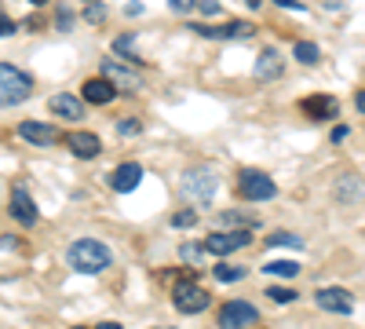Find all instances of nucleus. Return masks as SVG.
<instances>
[{
    "label": "nucleus",
    "instance_id": "obj_1",
    "mask_svg": "<svg viewBox=\"0 0 365 329\" xmlns=\"http://www.w3.org/2000/svg\"><path fill=\"white\" fill-rule=\"evenodd\" d=\"M110 249L103 246V242H96V238H81V242H73L70 249H66V263L73 267V271H81V275H99V271H106L110 267Z\"/></svg>",
    "mask_w": 365,
    "mask_h": 329
},
{
    "label": "nucleus",
    "instance_id": "obj_2",
    "mask_svg": "<svg viewBox=\"0 0 365 329\" xmlns=\"http://www.w3.org/2000/svg\"><path fill=\"white\" fill-rule=\"evenodd\" d=\"M179 191H182V198H187V201L208 205L212 198H216V191H220V172H216V168H208V165H201V168H187V176L179 179Z\"/></svg>",
    "mask_w": 365,
    "mask_h": 329
},
{
    "label": "nucleus",
    "instance_id": "obj_3",
    "mask_svg": "<svg viewBox=\"0 0 365 329\" xmlns=\"http://www.w3.org/2000/svg\"><path fill=\"white\" fill-rule=\"evenodd\" d=\"M29 92H34V77L19 66L0 63V106H15V103L29 99Z\"/></svg>",
    "mask_w": 365,
    "mask_h": 329
},
{
    "label": "nucleus",
    "instance_id": "obj_4",
    "mask_svg": "<svg viewBox=\"0 0 365 329\" xmlns=\"http://www.w3.org/2000/svg\"><path fill=\"white\" fill-rule=\"evenodd\" d=\"M208 304H212V296H208V289H201L197 282H179V285L172 289V308H175L179 315H201Z\"/></svg>",
    "mask_w": 365,
    "mask_h": 329
},
{
    "label": "nucleus",
    "instance_id": "obj_5",
    "mask_svg": "<svg viewBox=\"0 0 365 329\" xmlns=\"http://www.w3.org/2000/svg\"><path fill=\"white\" fill-rule=\"evenodd\" d=\"M237 191H241L245 201H270L274 194H278V183H274L267 172H259V168H245L241 179H237Z\"/></svg>",
    "mask_w": 365,
    "mask_h": 329
},
{
    "label": "nucleus",
    "instance_id": "obj_6",
    "mask_svg": "<svg viewBox=\"0 0 365 329\" xmlns=\"http://www.w3.org/2000/svg\"><path fill=\"white\" fill-rule=\"evenodd\" d=\"M256 322H259V311L249 300H227L220 308V329H252Z\"/></svg>",
    "mask_w": 365,
    "mask_h": 329
},
{
    "label": "nucleus",
    "instance_id": "obj_7",
    "mask_svg": "<svg viewBox=\"0 0 365 329\" xmlns=\"http://www.w3.org/2000/svg\"><path fill=\"white\" fill-rule=\"evenodd\" d=\"M245 246H252V231H216V234L205 238V249L212 256H230Z\"/></svg>",
    "mask_w": 365,
    "mask_h": 329
},
{
    "label": "nucleus",
    "instance_id": "obj_8",
    "mask_svg": "<svg viewBox=\"0 0 365 329\" xmlns=\"http://www.w3.org/2000/svg\"><path fill=\"white\" fill-rule=\"evenodd\" d=\"M314 300H318V308L329 311V315H351V311H354V296H351L347 289H336V285L318 289Z\"/></svg>",
    "mask_w": 365,
    "mask_h": 329
},
{
    "label": "nucleus",
    "instance_id": "obj_9",
    "mask_svg": "<svg viewBox=\"0 0 365 329\" xmlns=\"http://www.w3.org/2000/svg\"><path fill=\"white\" fill-rule=\"evenodd\" d=\"M8 213H11V220H15V223H22V227H34V223L41 220V213H37V201L26 194V187H15V191H11Z\"/></svg>",
    "mask_w": 365,
    "mask_h": 329
},
{
    "label": "nucleus",
    "instance_id": "obj_10",
    "mask_svg": "<svg viewBox=\"0 0 365 329\" xmlns=\"http://www.w3.org/2000/svg\"><path fill=\"white\" fill-rule=\"evenodd\" d=\"M81 99L91 103V106H106V103L117 99V88H113L106 77H88V81L81 84Z\"/></svg>",
    "mask_w": 365,
    "mask_h": 329
},
{
    "label": "nucleus",
    "instance_id": "obj_11",
    "mask_svg": "<svg viewBox=\"0 0 365 329\" xmlns=\"http://www.w3.org/2000/svg\"><path fill=\"white\" fill-rule=\"evenodd\" d=\"M66 146H70V154L81 158V161H91V158L103 154V143H99L96 132H73V136H66Z\"/></svg>",
    "mask_w": 365,
    "mask_h": 329
},
{
    "label": "nucleus",
    "instance_id": "obj_12",
    "mask_svg": "<svg viewBox=\"0 0 365 329\" xmlns=\"http://www.w3.org/2000/svg\"><path fill=\"white\" fill-rule=\"evenodd\" d=\"M19 139L34 143V146H55L58 143V128L44 125V121H22L19 125Z\"/></svg>",
    "mask_w": 365,
    "mask_h": 329
},
{
    "label": "nucleus",
    "instance_id": "obj_13",
    "mask_svg": "<svg viewBox=\"0 0 365 329\" xmlns=\"http://www.w3.org/2000/svg\"><path fill=\"white\" fill-rule=\"evenodd\" d=\"M282 74H285L282 51H278V48H263V51L256 55V77H259V81H278Z\"/></svg>",
    "mask_w": 365,
    "mask_h": 329
},
{
    "label": "nucleus",
    "instance_id": "obj_14",
    "mask_svg": "<svg viewBox=\"0 0 365 329\" xmlns=\"http://www.w3.org/2000/svg\"><path fill=\"white\" fill-rule=\"evenodd\" d=\"M139 183H143V165H135V161L117 165V172L110 176V187H113L117 194H132Z\"/></svg>",
    "mask_w": 365,
    "mask_h": 329
},
{
    "label": "nucleus",
    "instance_id": "obj_15",
    "mask_svg": "<svg viewBox=\"0 0 365 329\" xmlns=\"http://www.w3.org/2000/svg\"><path fill=\"white\" fill-rule=\"evenodd\" d=\"M51 113H58V117H63V121H81V117H84V99L81 96H73V92H58V96H51Z\"/></svg>",
    "mask_w": 365,
    "mask_h": 329
},
{
    "label": "nucleus",
    "instance_id": "obj_16",
    "mask_svg": "<svg viewBox=\"0 0 365 329\" xmlns=\"http://www.w3.org/2000/svg\"><path fill=\"white\" fill-rule=\"evenodd\" d=\"M299 110L307 113V117H314V121H332V117L340 113V103L332 99V96H307L299 103Z\"/></svg>",
    "mask_w": 365,
    "mask_h": 329
},
{
    "label": "nucleus",
    "instance_id": "obj_17",
    "mask_svg": "<svg viewBox=\"0 0 365 329\" xmlns=\"http://www.w3.org/2000/svg\"><path fill=\"white\" fill-rule=\"evenodd\" d=\"M249 227H259V220L252 213H241V208L216 213V231H249Z\"/></svg>",
    "mask_w": 365,
    "mask_h": 329
},
{
    "label": "nucleus",
    "instance_id": "obj_18",
    "mask_svg": "<svg viewBox=\"0 0 365 329\" xmlns=\"http://www.w3.org/2000/svg\"><path fill=\"white\" fill-rule=\"evenodd\" d=\"M99 77H106L117 92H135V88H139V77L132 70H125V66H117V63H103V74Z\"/></svg>",
    "mask_w": 365,
    "mask_h": 329
},
{
    "label": "nucleus",
    "instance_id": "obj_19",
    "mask_svg": "<svg viewBox=\"0 0 365 329\" xmlns=\"http://www.w3.org/2000/svg\"><path fill=\"white\" fill-rule=\"evenodd\" d=\"M336 198L344 205H354V201L365 198V183H361V179H354V176H344L340 183H336Z\"/></svg>",
    "mask_w": 365,
    "mask_h": 329
},
{
    "label": "nucleus",
    "instance_id": "obj_20",
    "mask_svg": "<svg viewBox=\"0 0 365 329\" xmlns=\"http://www.w3.org/2000/svg\"><path fill=\"white\" fill-rule=\"evenodd\" d=\"M249 37H256V26L245 19H230L223 26V41H249Z\"/></svg>",
    "mask_w": 365,
    "mask_h": 329
},
{
    "label": "nucleus",
    "instance_id": "obj_21",
    "mask_svg": "<svg viewBox=\"0 0 365 329\" xmlns=\"http://www.w3.org/2000/svg\"><path fill=\"white\" fill-rule=\"evenodd\" d=\"M263 271H267L270 278H296V275H299V263H296V260H270Z\"/></svg>",
    "mask_w": 365,
    "mask_h": 329
},
{
    "label": "nucleus",
    "instance_id": "obj_22",
    "mask_svg": "<svg viewBox=\"0 0 365 329\" xmlns=\"http://www.w3.org/2000/svg\"><path fill=\"white\" fill-rule=\"evenodd\" d=\"M296 59H299L303 66H318V63H322V48H318L314 41H299V44H296Z\"/></svg>",
    "mask_w": 365,
    "mask_h": 329
},
{
    "label": "nucleus",
    "instance_id": "obj_23",
    "mask_svg": "<svg viewBox=\"0 0 365 329\" xmlns=\"http://www.w3.org/2000/svg\"><path fill=\"white\" fill-rule=\"evenodd\" d=\"M267 246H270V249H278V246H289V249H303V238H299V234H289V231H274V234L267 238Z\"/></svg>",
    "mask_w": 365,
    "mask_h": 329
},
{
    "label": "nucleus",
    "instance_id": "obj_24",
    "mask_svg": "<svg viewBox=\"0 0 365 329\" xmlns=\"http://www.w3.org/2000/svg\"><path fill=\"white\" fill-rule=\"evenodd\" d=\"M201 253H208V249H205V246H197V242H182V246H179V260H182V263L201 260Z\"/></svg>",
    "mask_w": 365,
    "mask_h": 329
},
{
    "label": "nucleus",
    "instance_id": "obj_25",
    "mask_svg": "<svg viewBox=\"0 0 365 329\" xmlns=\"http://www.w3.org/2000/svg\"><path fill=\"white\" fill-rule=\"evenodd\" d=\"M194 223H197V213H194L190 205H187V208H179V213L172 216V227H179V231H182V227H194Z\"/></svg>",
    "mask_w": 365,
    "mask_h": 329
},
{
    "label": "nucleus",
    "instance_id": "obj_26",
    "mask_svg": "<svg viewBox=\"0 0 365 329\" xmlns=\"http://www.w3.org/2000/svg\"><path fill=\"white\" fill-rule=\"evenodd\" d=\"M216 278H220V282H237V278H245V271H241V267H234V263H220V267H216Z\"/></svg>",
    "mask_w": 365,
    "mask_h": 329
},
{
    "label": "nucleus",
    "instance_id": "obj_27",
    "mask_svg": "<svg viewBox=\"0 0 365 329\" xmlns=\"http://www.w3.org/2000/svg\"><path fill=\"white\" fill-rule=\"evenodd\" d=\"M84 19H88L91 26L106 22V4H103V0H99V4H84Z\"/></svg>",
    "mask_w": 365,
    "mask_h": 329
},
{
    "label": "nucleus",
    "instance_id": "obj_28",
    "mask_svg": "<svg viewBox=\"0 0 365 329\" xmlns=\"http://www.w3.org/2000/svg\"><path fill=\"white\" fill-rule=\"evenodd\" d=\"M267 296H270L274 304H292L299 293H296V289H278V285H274V289H267Z\"/></svg>",
    "mask_w": 365,
    "mask_h": 329
},
{
    "label": "nucleus",
    "instance_id": "obj_29",
    "mask_svg": "<svg viewBox=\"0 0 365 329\" xmlns=\"http://www.w3.org/2000/svg\"><path fill=\"white\" fill-rule=\"evenodd\" d=\"M132 48H135V37H132V34H125V37H117V41H113V51H117L120 59H132V55H128Z\"/></svg>",
    "mask_w": 365,
    "mask_h": 329
},
{
    "label": "nucleus",
    "instance_id": "obj_30",
    "mask_svg": "<svg viewBox=\"0 0 365 329\" xmlns=\"http://www.w3.org/2000/svg\"><path fill=\"white\" fill-rule=\"evenodd\" d=\"M197 11H201V15H220L223 4H220V0H197Z\"/></svg>",
    "mask_w": 365,
    "mask_h": 329
},
{
    "label": "nucleus",
    "instance_id": "obj_31",
    "mask_svg": "<svg viewBox=\"0 0 365 329\" xmlns=\"http://www.w3.org/2000/svg\"><path fill=\"white\" fill-rule=\"evenodd\" d=\"M15 19H8V15H0V37H15Z\"/></svg>",
    "mask_w": 365,
    "mask_h": 329
},
{
    "label": "nucleus",
    "instance_id": "obj_32",
    "mask_svg": "<svg viewBox=\"0 0 365 329\" xmlns=\"http://www.w3.org/2000/svg\"><path fill=\"white\" fill-rule=\"evenodd\" d=\"M117 132H120V136H139V132H143V125H139V121H120V125H117Z\"/></svg>",
    "mask_w": 365,
    "mask_h": 329
},
{
    "label": "nucleus",
    "instance_id": "obj_33",
    "mask_svg": "<svg viewBox=\"0 0 365 329\" xmlns=\"http://www.w3.org/2000/svg\"><path fill=\"white\" fill-rule=\"evenodd\" d=\"M172 4V11H179V15H187L190 8H197V0H168Z\"/></svg>",
    "mask_w": 365,
    "mask_h": 329
},
{
    "label": "nucleus",
    "instance_id": "obj_34",
    "mask_svg": "<svg viewBox=\"0 0 365 329\" xmlns=\"http://www.w3.org/2000/svg\"><path fill=\"white\" fill-rule=\"evenodd\" d=\"M58 29H73V15H70V8H58Z\"/></svg>",
    "mask_w": 365,
    "mask_h": 329
},
{
    "label": "nucleus",
    "instance_id": "obj_35",
    "mask_svg": "<svg viewBox=\"0 0 365 329\" xmlns=\"http://www.w3.org/2000/svg\"><path fill=\"white\" fill-rule=\"evenodd\" d=\"M351 136V128L347 125H336V128H332V136H329V143H344Z\"/></svg>",
    "mask_w": 365,
    "mask_h": 329
},
{
    "label": "nucleus",
    "instance_id": "obj_36",
    "mask_svg": "<svg viewBox=\"0 0 365 329\" xmlns=\"http://www.w3.org/2000/svg\"><path fill=\"white\" fill-rule=\"evenodd\" d=\"M278 8H289V11H307V4H299V0H274Z\"/></svg>",
    "mask_w": 365,
    "mask_h": 329
},
{
    "label": "nucleus",
    "instance_id": "obj_37",
    "mask_svg": "<svg viewBox=\"0 0 365 329\" xmlns=\"http://www.w3.org/2000/svg\"><path fill=\"white\" fill-rule=\"evenodd\" d=\"M354 106H358V110H361V113H365V88H361V92H358V96H354Z\"/></svg>",
    "mask_w": 365,
    "mask_h": 329
},
{
    "label": "nucleus",
    "instance_id": "obj_38",
    "mask_svg": "<svg viewBox=\"0 0 365 329\" xmlns=\"http://www.w3.org/2000/svg\"><path fill=\"white\" fill-rule=\"evenodd\" d=\"M96 329H120V325H117V322H99Z\"/></svg>",
    "mask_w": 365,
    "mask_h": 329
},
{
    "label": "nucleus",
    "instance_id": "obj_39",
    "mask_svg": "<svg viewBox=\"0 0 365 329\" xmlns=\"http://www.w3.org/2000/svg\"><path fill=\"white\" fill-rule=\"evenodd\" d=\"M241 4H249V8H259V0H241Z\"/></svg>",
    "mask_w": 365,
    "mask_h": 329
},
{
    "label": "nucleus",
    "instance_id": "obj_40",
    "mask_svg": "<svg viewBox=\"0 0 365 329\" xmlns=\"http://www.w3.org/2000/svg\"><path fill=\"white\" fill-rule=\"evenodd\" d=\"M29 4H37V8H41V4H48V0H29Z\"/></svg>",
    "mask_w": 365,
    "mask_h": 329
},
{
    "label": "nucleus",
    "instance_id": "obj_41",
    "mask_svg": "<svg viewBox=\"0 0 365 329\" xmlns=\"http://www.w3.org/2000/svg\"><path fill=\"white\" fill-rule=\"evenodd\" d=\"M81 4H99V0H81Z\"/></svg>",
    "mask_w": 365,
    "mask_h": 329
},
{
    "label": "nucleus",
    "instance_id": "obj_42",
    "mask_svg": "<svg viewBox=\"0 0 365 329\" xmlns=\"http://www.w3.org/2000/svg\"><path fill=\"white\" fill-rule=\"evenodd\" d=\"M158 329H172V325H158Z\"/></svg>",
    "mask_w": 365,
    "mask_h": 329
},
{
    "label": "nucleus",
    "instance_id": "obj_43",
    "mask_svg": "<svg viewBox=\"0 0 365 329\" xmlns=\"http://www.w3.org/2000/svg\"><path fill=\"white\" fill-rule=\"evenodd\" d=\"M73 329H88V325H73Z\"/></svg>",
    "mask_w": 365,
    "mask_h": 329
}]
</instances>
